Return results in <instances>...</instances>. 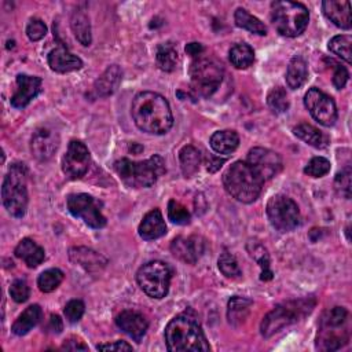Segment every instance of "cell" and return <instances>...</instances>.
<instances>
[{
  "instance_id": "6da1fadb",
  "label": "cell",
  "mask_w": 352,
  "mask_h": 352,
  "mask_svg": "<svg viewBox=\"0 0 352 352\" xmlns=\"http://www.w3.org/2000/svg\"><path fill=\"white\" fill-rule=\"evenodd\" d=\"M131 114L137 127L152 135H164L174 126V116L168 100L152 91L135 95L131 105Z\"/></svg>"
},
{
  "instance_id": "7a4b0ae2",
  "label": "cell",
  "mask_w": 352,
  "mask_h": 352,
  "mask_svg": "<svg viewBox=\"0 0 352 352\" xmlns=\"http://www.w3.org/2000/svg\"><path fill=\"white\" fill-rule=\"evenodd\" d=\"M165 342L172 352H208L211 349L197 318L189 312L176 315L165 327Z\"/></svg>"
},
{
  "instance_id": "3957f363",
  "label": "cell",
  "mask_w": 352,
  "mask_h": 352,
  "mask_svg": "<svg viewBox=\"0 0 352 352\" xmlns=\"http://www.w3.org/2000/svg\"><path fill=\"white\" fill-rule=\"evenodd\" d=\"M263 183V179L247 161H236L223 175V185L227 193L244 204H251L259 198Z\"/></svg>"
},
{
  "instance_id": "277c9868",
  "label": "cell",
  "mask_w": 352,
  "mask_h": 352,
  "mask_svg": "<svg viewBox=\"0 0 352 352\" xmlns=\"http://www.w3.org/2000/svg\"><path fill=\"white\" fill-rule=\"evenodd\" d=\"M114 171L130 187H152L159 178L165 174V163L159 154H154L145 161L122 159L114 163Z\"/></svg>"
},
{
  "instance_id": "5b68a950",
  "label": "cell",
  "mask_w": 352,
  "mask_h": 352,
  "mask_svg": "<svg viewBox=\"0 0 352 352\" xmlns=\"http://www.w3.org/2000/svg\"><path fill=\"white\" fill-rule=\"evenodd\" d=\"M315 306L314 299H300L290 300L277 306L273 311H270L262 321L260 333L263 337L269 338L275 333L284 330L285 327L299 322L306 315H308Z\"/></svg>"
},
{
  "instance_id": "8992f818",
  "label": "cell",
  "mask_w": 352,
  "mask_h": 352,
  "mask_svg": "<svg viewBox=\"0 0 352 352\" xmlns=\"http://www.w3.org/2000/svg\"><path fill=\"white\" fill-rule=\"evenodd\" d=\"M28 168L25 164L16 163L10 167L2 186L3 205L14 217H23L28 208Z\"/></svg>"
},
{
  "instance_id": "52a82bcc",
  "label": "cell",
  "mask_w": 352,
  "mask_h": 352,
  "mask_svg": "<svg viewBox=\"0 0 352 352\" xmlns=\"http://www.w3.org/2000/svg\"><path fill=\"white\" fill-rule=\"evenodd\" d=\"M271 23L275 31L285 38L300 36L310 21L308 9L296 2H273L271 3Z\"/></svg>"
},
{
  "instance_id": "ba28073f",
  "label": "cell",
  "mask_w": 352,
  "mask_h": 352,
  "mask_svg": "<svg viewBox=\"0 0 352 352\" xmlns=\"http://www.w3.org/2000/svg\"><path fill=\"white\" fill-rule=\"evenodd\" d=\"M348 311L344 307H334L327 311L319 326L316 348L322 351H337L349 340Z\"/></svg>"
},
{
  "instance_id": "9c48e42d",
  "label": "cell",
  "mask_w": 352,
  "mask_h": 352,
  "mask_svg": "<svg viewBox=\"0 0 352 352\" xmlns=\"http://www.w3.org/2000/svg\"><path fill=\"white\" fill-rule=\"evenodd\" d=\"M172 271L170 266L160 260L144 265L137 273L139 288L152 299H163L170 290Z\"/></svg>"
},
{
  "instance_id": "30bf717a",
  "label": "cell",
  "mask_w": 352,
  "mask_h": 352,
  "mask_svg": "<svg viewBox=\"0 0 352 352\" xmlns=\"http://www.w3.org/2000/svg\"><path fill=\"white\" fill-rule=\"evenodd\" d=\"M223 66L211 58H198L190 66L191 87L200 96H211L221 84Z\"/></svg>"
},
{
  "instance_id": "8fae6325",
  "label": "cell",
  "mask_w": 352,
  "mask_h": 352,
  "mask_svg": "<svg viewBox=\"0 0 352 352\" xmlns=\"http://www.w3.org/2000/svg\"><path fill=\"white\" fill-rule=\"evenodd\" d=\"M267 216L271 226L282 232L295 230L300 224V211L297 204L284 195L277 194L267 204Z\"/></svg>"
},
{
  "instance_id": "7c38bea8",
  "label": "cell",
  "mask_w": 352,
  "mask_h": 352,
  "mask_svg": "<svg viewBox=\"0 0 352 352\" xmlns=\"http://www.w3.org/2000/svg\"><path fill=\"white\" fill-rule=\"evenodd\" d=\"M68 209L75 217L81 219L92 228H102L106 226V217L100 211V204L85 193L70 194L68 197Z\"/></svg>"
},
{
  "instance_id": "4fadbf2b",
  "label": "cell",
  "mask_w": 352,
  "mask_h": 352,
  "mask_svg": "<svg viewBox=\"0 0 352 352\" xmlns=\"http://www.w3.org/2000/svg\"><path fill=\"white\" fill-rule=\"evenodd\" d=\"M304 105L321 126L331 127L337 122V107L334 100L321 90H308L304 96Z\"/></svg>"
},
{
  "instance_id": "5bb4252c",
  "label": "cell",
  "mask_w": 352,
  "mask_h": 352,
  "mask_svg": "<svg viewBox=\"0 0 352 352\" xmlns=\"http://www.w3.org/2000/svg\"><path fill=\"white\" fill-rule=\"evenodd\" d=\"M247 163L263 179V182L273 179L282 171L281 156L265 148H254L252 150H249Z\"/></svg>"
},
{
  "instance_id": "9a60e30c",
  "label": "cell",
  "mask_w": 352,
  "mask_h": 352,
  "mask_svg": "<svg viewBox=\"0 0 352 352\" xmlns=\"http://www.w3.org/2000/svg\"><path fill=\"white\" fill-rule=\"evenodd\" d=\"M90 165V152L80 141H72L62 159V171L69 179L83 178Z\"/></svg>"
},
{
  "instance_id": "2e32d148",
  "label": "cell",
  "mask_w": 352,
  "mask_h": 352,
  "mask_svg": "<svg viewBox=\"0 0 352 352\" xmlns=\"http://www.w3.org/2000/svg\"><path fill=\"white\" fill-rule=\"evenodd\" d=\"M172 255L187 265H195L205 252V240L200 236L178 237L171 244Z\"/></svg>"
},
{
  "instance_id": "e0dca14e",
  "label": "cell",
  "mask_w": 352,
  "mask_h": 352,
  "mask_svg": "<svg viewBox=\"0 0 352 352\" xmlns=\"http://www.w3.org/2000/svg\"><path fill=\"white\" fill-rule=\"evenodd\" d=\"M59 146V137L55 131L50 128H39L31 141V152L32 156L38 161H49Z\"/></svg>"
},
{
  "instance_id": "ac0fdd59",
  "label": "cell",
  "mask_w": 352,
  "mask_h": 352,
  "mask_svg": "<svg viewBox=\"0 0 352 352\" xmlns=\"http://www.w3.org/2000/svg\"><path fill=\"white\" fill-rule=\"evenodd\" d=\"M42 91V79L29 75L17 76V91L12 98V105L16 109L27 107Z\"/></svg>"
},
{
  "instance_id": "d6986e66",
  "label": "cell",
  "mask_w": 352,
  "mask_h": 352,
  "mask_svg": "<svg viewBox=\"0 0 352 352\" xmlns=\"http://www.w3.org/2000/svg\"><path fill=\"white\" fill-rule=\"evenodd\" d=\"M116 325L137 342H141L149 327L148 319L142 314L131 310L123 311L122 314L117 315Z\"/></svg>"
},
{
  "instance_id": "ffe728a7",
  "label": "cell",
  "mask_w": 352,
  "mask_h": 352,
  "mask_svg": "<svg viewBox=\"0 0 352 352\" xmlns=\"http://www.w3.org/2000/svg\"><path fill=\"white\" fill-rule=\"evenodd\" d=\"M123 72L119 65L109 66L94 83L92 92L96 98H107L113 95L122 83Z\"/></svg>"
},
{
  "instance_id": "44dd1931",
  "label": "cell",
  "mask_w": 352,
  "mask_h": 352,
  "mask_svg": "<svg viewBox=\"0 0 352 352\" xmlns=\"http://www.w3.org/2000/svg\"><path fill=\"white\" fill-rule=\"evenodd\" d=\"M138 232L141 239H144L145 241H153L165 236L167 224L160 209H153L145 215L144 220L139 224Z\"/></svg>"
},
{
  "instance_id": "7402d4cb",
  "label": "cell",
  "mask_w": 352,
  "mask_h": 352,
  "mask_svg": "<svg viewBox=\"0 0 352 352\" xmlns=\"http://www.w3.org/2000/svg\"><path fill=\"white\" fill-rule=\"evenodd\" d=\"M325 17L333 23L337 28L351 29V6L349 2L344 0H325L322 3Z\"/></svg>"
},
{
  "instance_id": "603a6c76",
  "label": "cell",
  "mask_w": 352,
  "mask_h": 352,
  "mask_svg": "<svg viewBox=\"0 0 352 352\" xmlns=\"http://www.w3.org/2000/svg\"><path fill=\"white\" fill-rule=\"evenodd\" d=\"M69 259L76 266L83 267L85 271H99L106 265L107 260L100 254L85 248V247H75L69 251Z\"/></svg>"
},
{
  "instance_id": "cb8c5ba5",
  "label": "cell",
  "mask_w": 352,
  "mask_h": 352,
  "mask_svg": "<svg viewBox=\"0 0 352 352\" xmlns=\"http://www.w3.org/2000/svg\"><path fill=\"white\" fill-rule=\"evenodd\" d=\"M49 65L57 73H69L81 69L83 61L65 47H58L49 54Z\"/></svg>"
},
{
  "instance_id": "d4e9b609",
  "label": "cell",
  "mask_w": 352,
  "mask_h": 352,
  "mask_svg": "<svg viewBox=\"0 0 352 352\" xmlns=\"http://www.w3.org/2000/svg\"><path fill=\"white\" fill-rule=\"evenodd\" d=\"M16 256L21 259L29 269H35L44 262V249L31 239H24L14 251Z\"/></svg>"
},
{
  "instance_id": "484cf974",
  "label": "cell",
  "mask_w": 352,
  "mask_h": 352,
  "mask_svg": "<svg viewBox=\"0 0 352 352\" xmlns=\"http://www.w3.org/2000/svg\"><path fill=\"white\" fill-rule=\"evenodd\" d=\"M252 304H254L252 300H249L247 297H240V296L231 297L227 304L228 323L232 326L243 325L251 312Z\"/></svg>"
},
{
  "instance_id": "4316f807",
  "label": "cell",
  "mask_w": 352,
  "mask_h": 352,
  "mask_svg": "<svg viewBox=\"0 0 352 352\" xmlns=\"http://www.w3.org/2000/svg\"><path fill=\"white\" fill-rule=\"evenodd\" d=\"M209 144L217 154H231L237 150L240 145V137L236 131L231 130L217 131L211 137Z\"/></svg>"
},
{
  "instance_id": "83f0119b",
  "label": "cell",
  "mask_w": 352,
  "mask_h": 352,
  "mask_svg": "<svg viewBox=\"0 0 352 352\" xmlns=\"http://www.w3.org/2000/svg\"><path fill=\"white\" fill-rule=\"evenodd\" d=\"M42 319V308L38 304L29 306L14 322L12 330L17 336H25L29 333Z\"/></svg>"
},
{
  "instance_id": "f1b7e54d",
  "label": "cell",
  "mask_w": 352,
  "mask_h": 352,
  "mask_svg": "<svg viewBox=\"0 0 352 352\" xmlns=\"http://www.w3.org/2000/svg\"><path fill=\"white\" fill-rule=\"evenodd\" d=\"M70 28H72V32L76 36V39L83 46L91 44V42H92L91 24H90V18L84 10L73 12L72 18H70Z\"/></svg>"
},
{
  "instance_id": "f546056e",
  "label": "cell",
  "mask_w": 352,
  "mask_h": 352,
  "mask_svg": "<svg viewBox=\"0 0 352 352\" xmlns=\"http://www.w3.org/2000/svg\"><path fill=\"white\" fill-rule=\"evenodd\" d=\"M179 161H180V168H182L183 175L186 178H191L200 171L202 159H201L200 150L195 149L194 146L189 145V146H185L179 152Z\"/></svg>"
},
{
  "instance_id": "4dcf8cb0",
  "label": "cell",
  "mask_w": 352,
  "mask_h": 352,
  "mask_svg": "<svg viewBox=\"0 0 352 352\" xmlns=\"http://www.w3.org/2000/svg\"><path fill=\"white\" fill-rule=\"evenodd\" d=\"M156 61L161 70L174 72L179 62V54L174 43H161L156 51Z\"/></svg>"
},
{
  "instance_id": "1f68e13d",
  "label": "cell",
  "mask_w": 352,
  "mask_h": 352,
  "mask_svg": "<svg viewBox=\"0 0 352 352\" xmlns=\"http://www.w3.org/2000/svg\"><path fill=\"white\" fill-rule=\"evenodd\" d=\"M234 21H236V25L239 28H243V29H245L251 33L260 35V36L267 35L266 25L245 9L240 8V9L236 10V13H234Z\"/></svg>"
},
{
  "instance_id": "d6a6232c",
  "label": "cell",
  "mask_w": 352,
  "mask_h": 352,
  "mask_svg": "<svg viewBox=\"0 0 352 352\" xmlns=\"http://www.w3.org/2000/svg\"><path fill=\"white\" fill-rule=\"evenodd\" d=\"M293 134L301 139L304 144L315 148V149H322L326 146L327 144V138L314 126L307 124V123H301L297 127L293 128Z\"/></svg>"
},
{
  "instance_id": "836d02e7",
  "label": "cell",
  "mask_w": 352,
  "mask_h": 352,
  "mask_svg": "<svg viewBox=\"0 0 352 352\" xmlns=\"http://www.w3.org/2000/svg\"><path fill=\"white\" fill-rule=\"evenodd\" d=\"M308 76V69H307V64L301 57H295L288 66L286 70V84L289 85V88L292 90H297L300 88Z\"/></svg>"
},
{
  "instance_id": "e575fe53",
  "label": "cell",
  "mask_w": 352,
  "mask_h": 352,
  "mask_svg": "<svg viewBox=\"0 0 352 352\" xmlns=\"http://www.w3.org/2000/svg\"><path fill=\"white\" fill-rule=\"evenodd\" d=\"M228 58H230V62L237 69H247L254 64L255 53L251 46L245 43H240L231 47L228 53Z\"/></svg>"
},
{
  "instance_id": "d590c367",
  "label": "cell",
  "mask_w": 352,
  "mask_h": 352,
  "mask_svg": "<svg viewBox=\"0 0 352 352\" xmlns=\"http://www.w3.org/2000/svg\"><path fill=\"white\" fill-rule=\"evenodd\" d=\"M248 252L249 255L259 263V266L262 267V275L260 280L262 281H270L273 280V271L270 270V258L269 254L266 251V248L259 244V243H249L248 244Z\"/></svg>"
},
{
  "instance_id": "8d00e7d4",
  "label": "cell",
  "mask_w": 352,
  "mask_h": 352,
  "mask_svg": "<svg viewBox=\"0 0 352 352\" xmlns=\"http://www.w3.org/2000/svg\"><path fill=\"white\" fill-rule=\"evenodd\" d=\"M351 44H352V39L348 35H340V36H334L330 42H329V50L336 54L337 57H340L341 59H344L347 64L352 62V51H351Z\"/></svg>"
},
{
  "instance_id": "74e56055",
  "label": "cell",
  "mask_w": 352,
  "mask_h": 352,
  "mask_svg": "<svg viewBox=\"0 0 352 352\" xmlns=\"http://www.w3.org/2000/svg\"><path fill=\"white\" fill-rule=\"evenodd\" d=\"M62 281H64V273L59 269H50L39 275L38 286L42 292L50 293L55 290Z\"/></svg>"
},
{
  "instance_id": "f35d334b",
  "label": "cell",
  "mask_w": 352,
  "mask_h": 352,
  "mask_svg": "<svg viewBox=\"0 0 352 352\" xmlns=\"http://www.w3.org/2000/svg\"><path fill=\"white\" fill-rule=\"evenodd\" d=\"M217 263H219V270L227 278H240L243 275V271H241V269L239 266L237 259L234 258V255H231L226 249L220 255Z\"/></svg>"
},
{
  "instance_id": "ab89813d",
  "label": "cell",
  "mask_w": 352,
  "mask_h": 352,
  "mask_svg": "<svg viewBox=\"0 0 352 352\" xmlns=\"http://www.w3.org/2000/svg\"><path fill=\"white\" fill-rule=\"evenodd\" d=\"M267 103H269V107H270L274 113H277V114L285 113V111L289 109V99H288L286 91H285L282 87H275V88H273V90L269 92Z\"/></svg>"
},
{
  "instance_id": "60d3db41",
  "label": "cell",
  "mask_w": 352,
  "mask_h": 352,
  "mask_svg": "<svg viewBox=\"0 0 352 352\" xmlns=\"http://www.w3.org/2000/svg\"><path fill=\"white\" fill-rule=\"evenodd\" d=\"M168 217L172 223L185 226V224H189L190 221V212L180 202L171 200L168 204Z\"/></svg>"
},
{
  "instance_id": "b9f144b4",
  "label": "cell",
  "mask_w": 352,
  "mask_h": 352,
  "mask_svg": "<svg viewBox=\"0 0 352 352\" xmlns=\"http://www.w3.org/2000/svg\"><path fill=\"white\" fill-rule=\"evenodd\" d=\"M330 171V161L325 157H314L304 168V174L311 178H322Z\"/></svg>"
},
{
  "instance_id": "7bdbcfd3",
  "label": "cell",
  "mask_w": 352,
  "mask_h": 352,
  "mask_svg": "<svg viewBox=\"0 0 352 352\" xmlns=\"http://www.w3.org/2000/svg\"><path fill=\"white\" fill-rule=\"evenodd\" d=\"M334 186L341 197L347 200L351 198V168L349 167H345L341 172L337 174Z\"/></svg>"
},
{
  "instance_id": "ee69618b",
  "label": "cell",
  "mask_w": 352,
  "mask_h": 352,
  "mask_svg": "<svg viewBox=\"0 0 352 352\" xmlns=\"http://www.w3.org/2000/svg\"><path fill=\"white\" fill-rule=\"evenodd\" d=\"M85 306L81 300H70L65 307V316L70 323H76L84 315Z\"/></svg>"
},
{
  "instance_id": "f6af8a7d",
  "label": "cell",
  "mask_w": 352,
  "mask_h": 352,
  "mask_svg": "<svg viewBox=\"0 0 352 352\" xmlns=\"http://www.w3.org/2000/svg\"><path fill=\"white\" fill-rule=\"evenodd\" d=\"M29 286L25 281L17 280L10 286V296L16 303H25L29 299Z\"/></svg>"
},
{
  "instance_id": "bcb514c9",
  "label": "cell",
  "mask_w": 352,
  "mask_h": 352,
  "mask_svg": "<svg viewBox=\"0 0 352 352\" xmlns=\"http://www.w3.org/2000/svg\"><path fill=\"white\" fill-rule=\"evenodd\" d=\"M27 35L29 40L39 42L47 35V27L42 20H32L27 27Z\"/></svg>"
},
{
  "instance_id": "7dc6e473",
  "label": "cell",
  "mask_w": 352,
  "mask_h": 352,
  "mask_svg": "<svg viewBox=\"0 0 352 352\" xmlns=\"http://www.w3.org/2000/svg\"><path fill=\"white\" fill-rule=\"evenodd\" d=\"M330 64H333V68H334L333 84H334V87H336L337 90H342V88L345 87L347 81H348V77H349L348 70H347L344 66H341V65H338V64H336V62H333V61H330Z\"/></svg>"
},
{
  "instance_id": "c3c4849f",
  "label": "cell",
  "mask_w": 352,
  "mask_h": 352,
  "mask_svg": "<svg viewBox=\"0 0 352 352\" xmlns=\"http://www.w3.org/2000/svg\"><path fill=\"white\" fill-rule=\"evenodd\" d=\"M99 351H133V345L126 341H114L109 344H100L96 347Z\"/></svg>"
},
{
  "instance_id": "681fc988",
  "label": "cell",
  "mask_w": 352,
  "mask_h": 352,
  "mask_svg": "<svg viewBox=\"0 0 352 352\" xmlns=\"http://www.w3.org/2000/svg\"><path fill=\"white\" fill-rule=\"evenodd\" d=\"M62 349H66V351H88V347L85 344H83V341H79L76 338H70V340L64 342Z\"/></svg>"
},
{
  "instance_id": "f907efd6",
  "label": "cell",
  "mask_w": 352,
  "mask_h": 352,
  "mask_svg": "<svg viewBox=\"0 0 352 352\" xmlns=\"http://www.w3.org/2000/svg\"><path fill=\"white\" fill-rule=\"evenodd\" d=\"M186 53L190 55V57H200L202 53H204V47L201 43H189L186 46Z\"/></svg>"
},
{
  "instance_id": "816d5d0a",
  "label": "cell",
  "mask_w": 352,
  "mask_h": 352,
  "mask_svg": "<svg viewBox=\"0 0 352 352\" xmlns=\"http://www.w3.org/2000/svg\"><path fill=\"white\" fill-rule=\"evenodd\" d=\"M49 330H51L53 333H61L62 330V321L58 315H51L50 322H49Z\"/></svg>"
},
{
  "instance_id": "f5cc1de1",
  "label": "cell",
  "mask_w": 352,
  "mask_h": 352,
  "mask_svg": "<svg viewBox=\"0 0 352 352\" xmlns=\"http://www.w3.org/2000/svg\"><path fill=\"white\" fill-rule=\"evenodd\" d=\"M226 163V159H216V157H212L211 159V161H208V171L209 172H216L220 167H221V164H224Z\"/></svg>"
}]
</instances>
